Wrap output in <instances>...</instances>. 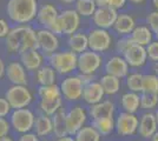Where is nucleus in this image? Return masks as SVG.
<instances>
[{"label":"nucleus","instance_id":"f257e3e1","mask_svg":"<svg viewBox=\"0 0 158 141\" xmlns=\"http://www.w3.org/2000/svg\"><path fill=\"white\" fill-rule=\"evenodd\" d=\"M5 47L7 52L18 54L38 48L37 31L28 25H19L11 28L5 38Z\"/></svg>","mask_w":158,"mask_h":141},{"label":"nucleus","instance_id":"f03ea898","mask_svg":"<svg viewBox=\"0 0 158 141\" xmlns=\"http://www.w3.org/2000/svg\"><path fill=\"white\" fill-rule=\"evenodd\" d=\"M38 8L37 0H8L6 13L11 21L19 25H27L37 18Z\"/></svg>","mask_w":158,"mask_h":141},{"label":"nucleus","instance_id":"7ed1b4c3","mask_svg":"<svg viewBox=\"0 0 158 141\" xmlns=\"http://www.w3.org/2000/svg\"><path fill=\"white\" fill-rule=\"evenodd\" d=\"M117 51L125 59L127 65L132 68L143 67L148 61V53L144 46H140L127 37H120L117 41Z\"/></svg>","mask_w":158,"mask_h":141},{"label":"nucleus","instance_id":"20e7f679","mask_svg":"<svg viewBox=\"0 0 158 141\" xmlns=\"http://www.w3.org/2000/svg\"><path fill=\"white\" fill-rule=\"evenodd\" d=\"M48 65H51L54 71L60 75H70L77 69L78 64V54L73 53L72 51H57L50 57Z\"/></svg>","mask_w":158,"mask_h":141},{"label":"nucleus","instance_id":"39448f33","mask_svg":"<svg viewBox=\"0 0 158 141\" xmlns=\"http://www.w3.org/2000/svg\"><path fill=\"white\" fill-rule=\"evenodd\" d=\"M85 84V80L83 79L80 74L79 75H74V74L66 75L59 84L63 99L69 102L79 101L83 98V91H84Z\"/></svg>","mask_w":158,"mask_h":141},{"label":"nucleus","instance_id":"423d86ee","mask_svg":"<svg viewBox=\"0 0 158 141\" xmlns=\"http://www.w3.org/2000/svg\"><path fill=\"white\" fill-rule=\"evenodd\" d=\"M8 121H10L11 128L15 133L24 134V133L33 131L35 115L31 109H28L27 107L19 108V109H12Z\"/></svg>","mask_w":158,"mask_h":141},{"label":"nucleus","instance_id":"0eeeda50","mask_svg":"<svg viewBox=\"0 0 158 141\" xmlns=\"http://www.w3.org/2000/svg\"><path fill=\"white\" fill-rule=\"evenodd\" d=\"M5 99L8 101L12 109L26 108L33 100V94L27 85H12L7 88Z\"/></svg>","mask_w":158,"mask_h":141},{"label":"nucleus","instance_id":"6e6552de","mask_svg":"<svg viewBox=\"0 0 158 141\" xmlns=\"http://www.w3.org/2000/svg\"><path fill=\"white\" fill-rule=\"evenodd\" d=\"M103 65V57L102 54L87 49L83 53L78 54V64L77 69L80 75L93 76L99 71Z\"/></svg>","mask_w":158,"mask_h":141},{"label":"nucleus","instance_id":"1a4fd4ad","mask_svg":"<svg viewBox=\"0 0 158 141\" xmlns=\"http://www.w3.org/2000/svg\"><path fill=\"white\" fill-rule=\"evenodd\" d=\"M87 39H89V49L99 54L107 52L113 44V38L109 32V29H103L98 27L90 29V32L87 33Z\"/></svg>","mask_w":158,"mask_h":141},{"label":"nucleus","instance_id":"9d476101","mask_svg":"<svg viewBox=\"0 0 158 141\" xmlns=\"http://www.w3.org/2000/svg\"><path fill=\"white\" fill-rule=\"evenodd\" d=\"M89 112L80 105H74L66 111V128H67V134L74 135L81 127H84L87 121Z\"/></svg>","mask_w":158,"mask_h":141},{"label":"nucleus","instance_id":"9b49d317","mask_svg":"<svg viewBox=\"0 0 158 141\" xmlns=\"http://www.w3.org/2000/svg\"><path fill=\"white\" fill-rule=\"evenodd\" d=\"M114 122H116L117 134L120 136H131L137 133L139 118L135 113H127L123 111L117 115Z\"/></svg>","mask_w":158,"mask_h":141},{"label":"nucleus","instance_id":"f8f14e48","mask_svg":"<svg viewBox=\"0 0 158 141\" xmlns=\"http://www.w3.org/2000/svg\"><path fill=\"white\" fill-rule=\"evenodd\" d=\"M37 41H38V49L46 57H50L59 48L58 35L52 33L48 28L41 27L37 29Z\"/></svg>","mask_w":158,"mask_h":141},{"label":"nucleus","instance_id":"ddd939ff","mask_svg":"<svg viewBox=\"0 0 158 141\" xmlns=\"http://www.w3.org/2000/svg\"><path fill=\"white\" fill-rule=\"evenodd\" d=\"M118 11L111 8L109 6H100L97 7L96 12L93 13L92 21L94 26L103 29H110L114 25V21L118 17Z\"/></svg>","mask_w":158,"mask_h":141},{"label":"nucleus","instance_id":"4468645a","mask_svg":"<svg viewBox=\"0 0 158 141\" xmlns=\"http://www.w3.org/2000/svg\"><path fill=\"white\" fill-rule=\"evenodd\" d=\"M105 74H110L119 79H124L130 72V66L122 55H113L109 58L104 65Z\"/></svg>","mask_w":158,"mask_h":141},{"label":"nucleus","instance_id":"2eb2a0df","mask_svg":"<svg viewBox=\"0 0 158 141\" xmlns=\"http://www.w3.org/2000/svg\"><path fill=\"white\" fill-rule=\"evenodd\" d=\"M59 18L63 24V34L71 35V34L78 32L80 27V19L81 17L77 13L74 8H67L59 13Z\"/></svg>","mask_w":158,"mask_h":141},{"label":"nucleus","instance_id":"dca6fc26","mask_svg":"<svg viewBox=\"0 0 158 141\" xmlns=\"http://www.w3.org/2000/svg\"><path fill=\"white\" fill-rule=\"evenodd\" d=\"M19 55L20 62L26 68L27 72H37L44 65V54L38 48L25 51Z\"/></svg>","mask_w":158,"mask_h":141},{"label":"nucleus","instance_id":"f3484780","mask_svg":"<svg viewBox=\"0 0 158 141\" xmlns=\"http://www.w3.org/2000/svg\"><path fill=\"white\" fill-rule=\"evenodd\" d=\"M104 96H105V92L99 81L91 80L85 84L81 99L85 101L87 105L92 106L94 104H98L102 100H104Z\"/></svg>","mask_w":158,"mask_h":141},{"label":"nucleus","instance_id":"a211bd4d","mask_svg":"<svg viewBox=\"0 0 158 141\" xmlns=\"http://www.w3.org/2000/svg\"><path fill=\"white\" fill-rule=\"evenodd\" d=\"M7 79L12 85H27L28 76H27L26 68L23 66L20 61H12L6 66Z\"/></svg>","mask_w":158,"mask_h":141},{"label":"nucleus","instance_id":"6ab92c4d","mask_svg":"<svg viewBox=\"0 0 158 141\" xmlns=\"http://www.w3.org/2000/svg\"><path fill=\"white\" fill-rule=\"evenodd\" d=\"M158 131V125L156 121L155 113L152 112H145L139 118V125L137 133L143 139H151L152 135Z\"/></svg>","mask_w":158,"mask_h":141},{"label":"nucleus","instance_id":"aec40b11","mask_svg":"<svg viewBox=\"0 0 158 141\" xmlns=\"http://www.w3.org/2000/svg\"><path fill=\"white\" fill-rule=\"evenodd\" d=\"M116 106L111 100H102L98 104H94L89 108V115L92 120L100 118H114Z\"/></svg>","mask_w":158,"mask_h":141},{"label":"nucleus","instance_id":"412c9836","mask_svg":"<svg viewBox=\"0 0 158 141\" xmlns=\"http://www.w3.org/2000/svg\"><path fill=\"white\" fill-rule=\"evenodd\" d=\"M136 26V20L132 15L127 13H120L118 14L112 28L119 37H127L132 33Z\"/></svg>","mask_w":158,"mask_h":141},{"label":"nucleus","instance_id":"4be33fe9","mask_svg":"<svg viewBox=\"0 0 158 141\" xmlns=\"http://www.w3.org/2000/svg\"><path fill=\"white\" fill-rule=\"evenodd\" d=\"M58 17H59L58 8L52 4H45L38 8V13H37L35 19L38 20L40 26L47 28Z\"/></svg>","mask_w":158,"mask_h":141},{"label":"nucleus","instance_id":"5701e85b","mask_svg":"<svg viewBox=\"0 0 158 141\" xmlns=\"http://www.w3.org/2000/svg\"><path fill=\"white\" fill-rule=\"evenodd\" d=\"M67 46L69 49L73 53L80 54L89 49V39L87 34L84 32H76V33L69 35L67 38Z\"/></svg>","mask_w":158,"mask_h":141},{"label":"nucleus","instance_id":"b1692460","mask_svg":"<svg viewBox=\"0 0 158 141\" xmlns=\"http://www.w3.org/2000/svg\"><path fill=\"white\" fill-rule=\"evenodd\" d=\"M33 132L38 135L39 138H46L53 133V123L52 116H48L46 114L40 113L35 116Z\"/></svg>","mask_w":158,"mask_h":141},{"label":"nucleus","instance_id":"393cba45","mask_svg":"<svg viewBox=\"0 0 158 141\" xmlns=\"http://www.w3.org/2000/svg\"><path fill=\"white\" fill-rule=\"evenodd\" d=\"M130 38L140 46L146 47L153 41V32L146 25H138L130 34Z\"/></svg>","mask_w":158,"mask_h":141},{"label":"nucleus","instance_id":"a878e982","mask_svg":"<svg viewBox=\"0 0 158 141\" xmlns=\"http://www.w3.org/2000/svg\"><path fill=\"white\" fill-rule=\"evenodd\" d=\"M120 106L124 112L135 113L140 109V94L135 92H126L120 98Z\"/></svg>","mask_w":158,"mask_h":141},{"label":"nucleus","instance_id":"bb28decb","mask_svg":"<svg viewBox=\"0 0 158 141\" xmlns=\"http://www.w3.org/2000/svg\"><path fill=\"white\" fill-rule=\"evenodd\" d=\"M57 72L51 65H43L41 67L35 72V80L39 86H46L53 85L57 80Z\"/></svg>","mask_w":158,"mask_h":141},{"label":"nucleus","instance_id":"cd10ccee","mask_svg":"<svg viewBox=\"0 0 158 141\" xmlns=\"http://www.w3.org/2000/svg\"><path fill=\"white\" fill-rule=\"evenodd\" d=\"M40 113L53 116L59 109L63 108V96L56 99H40L38 104Z\"/></svg>","mask_w":158,"mask_h":141},{"label":"nucleus","instance_id":"c85d7f7f","mask_svg":"<svg viewBox=\"0 0 158 141\" xmlns=\"http://www.w3.org/2000/svg\"><path fill=\"white\" fill-rule=\"evenodd\" d=\"M99 82L105 92V95H114L118 93L122 87V79L110 74H104L99 79Z\"/></svg>","mask_w":158,"mask_h":141},{"label":"nucleus","instance_id":"c756f323","mask_svg":"<svg viewBox=\"0 0 158 141\" xmlns=\"http://www.w3.org/2000/svg\"><path fill=\"white\" fill-rule=\"evenodd\" d=\"M66 112L61 108L52 116L53 123V134L57 138L67 135V128H66Z\"/></svg>","mask_w":158,"mask_h":141},{"label":"nucleus","instance_id":"7c9ffc66","mask_svg":"<svg viewBox=\"0 0 158 141\" xmlns=\"http://www.w3.org/2000/svg\"><path fill=\"white\" fill-rule=\"evenodd\" d=\"M73 4L77 13L83 18H91L98 7L96 0H76Z\"/></svg>","mask_w":158,"mask_h":141},{"label":"nucleus","instance_id":"2f4dec72","mask_svg":"<svg viewBox=\"0 0 158 141\" xmlns=\"http://www.w3.org/2000/svg\"><path fill=\"white\" fill-rule=\"evenodd\" d=\"M93 127L98 131V133L103 136L110 135L113 133V131H116V122H114V118H100V119H96L92 120Z\"/></svg>","mask_w":158,"mask_h":141},{"label":"nucleus","instance_id":"473e14b6","mask_svg":"<svg viewBox=\"0 0 158 141\" xmlns=\"http://www.w3.org/2000/svg\"><path fill=\"white\" fill-rule=\"evenodd\" d=\"M76 141H100L102 135L92 125H85L73 135Z\"/></svg>","mask_w":158,"mask_h":141},{"label":"nucleus","instance_id":"72a5a7b5","mask_svg":"<svg viewBox=\"0 0 158 141\" xmlns=\"http://www.w3.org/2000/svg\"><path fill=\"white\" fill-rule=\"evenodd\" d=\"M143 75L144 74L135 72L129 73L125 78V85L130 92L135 93H142L143 92Z\"/></svg>","mask_w":158,"mask_h":141},{"label":"nucleus","instance_id":"f704fd0d","mask_svg":"<svg viewBox=\"0 0 158 141\" xmlns=\"http://www.w3.org/2000/svg\"><path fill=\"white\" fill-rule=\"evenodd\" d=\"M38 95L40 99H56L61 96L59 85H46V86H39L38 87Z\"/></svg>","mask_w":158,"mask_h":141},{"label":"nucleus","instance_id":"c9c22d12","mask_svg":"<svg viewBox=\"0 0 158 141\" xmlns=\"http://www.w3.org/2000/svg\"><path fill=\"white\" fill-rule=\"evenodd\" d=\"M142 93L158 94V75L153 74H144L143 75V92Z\"/></svg>","mask_w":158,"mask_h":141},{"label":"nucleus","instance_id":"e433bc0d","mask_svg":"<svg viewBox=\"0 0 158 141\" xmlns=\"http://www.w3.org/2000/svg\"><path fill=\"white\" fill-rule=\"evenodd\" d=\"M158 106V94L140 93V108L151 112Z\"/></svg>","mask_w":158,"mask_h":141},{"label":"nucleus","instance_id":"4c0bfd02","mask_svg":"<svg viewBox=\"0 0 158 141\" xmlns=\"http://www.w3.org/2000/svg\"><path fill=\"white\" fill-rule=\"evenodd\" d=\"M126 1L127 0H96V4L97 6H109L114 10H120L126 5Z\"/></svg>","mask_w":158,"mask_h":141},{"label":"nucleus","instance_id":"58836bf2","mask_svg":"<svg viewBox=\"0 0 158 141\" xmlns=\"http://www.w3.org/2000/svg\"><path fill=\"white\" fill-rule=\"evenodd\" d=\"M145 48H146V53H148V59L151 60L153 64L158 62V40L150 42Z\"/></svg>","mask_w":158,"mask_h":141},{"label":"nucleus","instance_id":"ea45409f","mask_svg":"<svg viewBox=\"0 0 158 141\" xmlns=\"http://www.w3.org/2000/svg\"><path fill=\"white\" fill-rule=\"evenodd\" d=\"M146 26L151 29L153 33H156L158 31V11H152L148 14L146 17Z\"/></svg>","mask_w":158,"mask_h":141},{"label":"nucleus","instance_id":"a19ab883","mask_svg":"<svg viewBox=\"0 0 158 141\" xmlns=\"http://www.w3.org/2000/svg\"><path fill=\"white\" fill-rule=\"evenodd\" d=\"M12 107L8 104V101L5 98H0V118H6L7 115L11 114Z\"/></svg>","mask_w":158,"mask_h":141},{"label":"nucleus","instance_id":"79ce46f5","mask_svg":"<svg viewBox=\"0 0 158 141\" xmlns=\"http://www.w3.org/2000/svg\"><path fill=\"white\" fill-rule=\"evenodd\" d=\"M47 28H48L52 33L56 34V35H61V34H63V24H61V20H60L59 17L53 21L52 24L47 27Z\"/></svg>","mask_w":158,"mask_h":141},{"label":"nucleus","instance_id":"37998d69","mask_svg":"<svg viewBox=\"0 0 158 141\" xmlns=\"http://www.w3.org/2000/svg\"><path fill=\"white\" fill-rule=\"evenodd\" d=\"M10 131H11L10 121L7 120L6 118H0V138L8 135Z\"/></svg>","mask_w":158,"mask_h":141},{"label":"nucleus","instance_id":"c03bdc74","mask_svg":"<svg viewBox=\"0 0 158 141\" xmlns=\"http://www.w3.org/2000/svg\"><path fill=\"white\" fill-rule=\"evenodd\" d=\"M18 141H41L40 138L35 134L34 132H27V133H24V134H20Z\"/></svg>","mask_w":158,"mask_h":141},{"label":"nucleus","instance_id":"a18cd8bd","mask_svg":"<svg viewBox=\"0 0 158 141\" xmlns=\"http://www.w3.org/2000/svg\"><path fill=\"white\" fill-rule=\"evenodd\" d=\"M10 29H11V27L8 25V22L5 19H1L0 18V39L6 38V35L8 34Z\"/></svg>","mask_w":158,"mask_h":141},{"label":"nucleus","instance_id":"49530a36","mask_svg":"<svg viewBox=\"0 0 158 141\" xmlns=\"http://www.w3.org/2000/svg\"><path fill=\"white\" fill-rule=\"evenodd\" d=\"M5 74H6V65H5L4 60L0 58V79H1Z\"/></svg>","mask_w":158,"mask_h":141},{"label":"nucleus","instance_id":"de8ad7c7","mask_svg":"<svg viewBox=\"0 0 158 141\" xmlns=\"http://www.w3.org/2000/svg\"><path fill=\"white\" fill-rule=\"evenodd\" d=\"M56 141H76L74 136L73 135H65V136H60V138H57Z\"/></svg>","mask_w":158,"mask_h":141},{"label":"nucleus","instance_id":"09e8293b","mask_svg":"<svg viewBox=\"0 0 158 141\" xmlns=\"http://www.w3.org/2000/svg\"><path fill=\"white\" fill-rule=\"evenodd\" d=\"M0 141H14L10 135H5V136H2V138H0Z\"/></svg>","mask_w":158,"mask_h":141},{"label":"nucleus","instance_id":"8fccbe9b","mask_svg":"<svg viewBox=\"0 0 158 141\" xmlns=\"http://www.w3.org/2000/svg\"><path fill=\"white\" fill-rule=\"evenodd\" d=\"M59 1L63 4H66V5H70V4H73L76 0H59Z\"/></svg>","mask_w":158,"mask_h":141},{"label":"nucleus","instance_id":"3c124183","mask_svg":"<svg viewBox=\"0 0 158 141\" xmlns=\"http://www.w3.org/2000/svg\"><path fill=\"white\" fill-rule=\"evenodd\" d=\"M130 2L132 4H136V5H139V4H142V2H144L145 0H129Z\"/></svg>","mask_w":158,"mask_h":141},{"label":"nucleus","instance_id":"603ef678","mask_svg":"<svg viewBox=\"0 0 158 141\" xmlns=\"http://www.w3.org/2000/svg\"><path fill=\"white\" fill-rule=\"evenodd\" d=\"M152 5L155 7V10L158 11V0H152Z\"/></svg>","mask_w":158,"mask_h":141},{"label":"nucleus","instance_id":"864d4df0","mask_svg":"<svg viewBox=\"0 0 158 141\" xmlns=\"http://www.w3.org/2000/svg\"><path fill=\"white\" fill-rule=\"evenodd\" d=\"M151 141H158V131L156 132V133H155V134L152 135Z\"/></svg>","mask_w":158,"mask_h":141},{"label":"nucleus","instance_id":"5fc2aeb1","mask_svg":"<svg viewBox=\"0 0 158 141\" xmlns=\"http://www.w3.org/2000/svg\"><path fill=\"white\" fill-rule=\"evenodd\" d=\"M153 71H155V73L158 75V62H156V64L153 65Z\"/></svg>","mask_w":158,"mask_h":141},{"label":"nucleus","instance_id":"6e6d98bb","mask_svg":"<svg viewBox=\"0 0 158 141\" xmlns=\"http://www.w3.org/2000/svg\"><path fill=\"white\" fill-rule=\"evenodd\" d=\"M155 116H156V121H157V125H158V109L155 112Z\"/></svg>","mask_w":158,"mask_h":141},{"label":"nucleus","instance_id":"4d7b16f0","mask_svg":"<svg viewBox=\"0 0 158 141\" xmlns=\"http://www.w3.org/2000/svg\"><path fill=\"white\" fill-rule=\"evenodd\" d=\"M155 37H156V39H157V40H158V31H157V32H156V33H155Z\"/></svg>","mask_w":158,"mask_h":141},{"label":"nucleus","instance_id":"13d9d810","mask_svg":"<svg viewBox=\"0 0 158 141\" xmlns=\"http://www.w3.org/2000/svg\"><path fill=\"white\" fill-rule=\"evenodd\" d=\"M43 141H52V140H43Z\"/></svg>","mask_w":158,"mask_h":141}]
</instances>
